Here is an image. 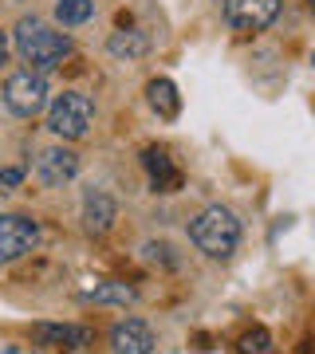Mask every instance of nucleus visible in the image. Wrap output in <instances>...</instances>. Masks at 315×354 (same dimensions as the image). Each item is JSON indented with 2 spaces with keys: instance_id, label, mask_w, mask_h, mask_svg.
Returning <instances> with one entry per match:
<instances>
[{
  "instance_id": "1a4fd4ad",
  "label": "nucleus",
  "mask_w": 315,
  "mask_h": 354,
  "mask_svg": "<svg viewBox=\"0 0 315 354\" xmlns=\"http://www.w3.org/2000/svg\"><path fill=\"white\" fill-rule=\"evenodd\" d=\"M87 327H75V323H39L36 327V342L39 346H67V351H79V346H91Z\"/></svg>"
},
{
  "instance_id": "4468645a",
  "label": "nucleus",
  "mask_w": 315,
  "mask_h": 354,
  "mask_svg": "<svg viewBox=\"0 0 315 354\" xmlns=\"http://www.w3.org/2000/svg\"><path fill=\"white\" fill-rule=\"evenodd\" d=\"M146 99H150V106L162 114V118H177V111H181V95H177V87L170 79H150Z\"/></svg>"
},
{
  "instance_id": "dca6fc26",
  "label": "nucleus",
  "mask_w": 315,
  "mask_h": 354,
  "mask_svg": "<svg viewBox=\"0 0 315 354\" xmlns=\"http://www.w3.org/2000/svg\"><path fill=\"white\" fill-rule=\"evenodd\" d=\"M240 354H276V342H272V335H268L264 327H252L240 335Z\"/></svg>"
},
{
  "instance_id": "423d86ee",
  "label": "nucleus",
  "mask_w": 315,
  "mask_h": 354,
  "mask_svg": "<svg viewBox=\"0 0 315 354\" xmlns=\"http://www.w3.org/2000/svg\"><path fill=\"white\" fill-rule=\"evenodd\" d=\"M39 244V225L32 216L20 213H0V264H12L24 252Z\"/></svg>"
},
{
  "instance_id": "ddd939ff",
  "label": "nucleus",
  "mask_w": 315,
  "mask_h": 354,
  "mask_svg": "<svg viewBox=\"0 0 315 354\" xmlns=\"http://www.w3.org/2000/svg\"><path fill=\"white\" fill-rule=\"evenodd\" d=\"M107 51H111L114 59H142L150 51V36L138 32V28H123V32H111Z\"/></svg>"
},
{
  "instance_id": "f3484780",
  "label": "nucleus",
  "mask_w": 315,
  "mask_h": 354,
  "mask_svg": "<svg viewBox=\"0 0 315 354\" xmlns=\"http://www.w3.org/2000/svg\"><path fill=\"white\" fill-rule=\"evenodd\" d=\"M174 248L170 244H158V241H150L146 248H142V256L150 260V264H165V268H177V256H170Z\"/></svg>"
},
{
  "instance_id": "9b49d317",
  "label": "nucleus",
  "mask_w": 315,
  "mask_h": 354,
  "mask_svg": "<svg viewBox=\"0 0 315 354\" xmlns=\"http://www.w3.org/2000/svg\"><path fill=\"white\" fill-rule=\"evenodd\" d=\"M138 299V291L130 288V283H118V279H99V283H91L83 288V304H99V307H126Z\"/></svg>"
},
{
  "instance_id": "f03ea898",
  "label": "nucleus",
  "mask_w": 315,
  "mask_h": 354,
  "mask_svg": "<svg viewBox=\"0 0 315 354\" xmlns=\"http://www.w3.org/2000/svg\"><path fill=\"white\" fill-rule=\"evenodd\" d=\"M189 241H193L197 252L209 256V260H228L240 244V221L228 213L225 205H209V209H201V213L193 216Z\"/></svg>"
},
{
  "instance_id": "0eeeda50",
  "label": "nucleus",
  "mask_w": 315,
  "mask_h": 354,
  "mask_svg": "<svg viewBox=\"0 0 315 354\" xmlns=\"http://www.w3.org/2000/svg\"><path fill=\"white\" fill-rule=\"evenodd\" d=\"M79 174V153L67 146H51L36 158V177L44 185H67Z\"/></svg>"
},
{
  "instance_id": "a211bd4d",
  "label": "nucleus",
  "mask_w": 315,
  "mask_h": 354,
  "mask_svg": "<svg viewBox=\"0 0 315 354\" xmlns=\"http://www.w3.org/2000/svg\"><path fill=\"white\" fill-rule=\"evenodd\" d=\"M20 181H24V169H0V185H4V189H16V185H20Z\"/></svg>"
},
{
  "instance_id": "7ed1b4c3",
  "label": "nucleus",
  "mask_w": 315,
  "mask_h": 354,
  "mask_svg": "<svg viewBox=\"0 0 315 354\" xmlns=\"http://www.w3.org/2000/svg\"><path fill=\"white\" fill-rule=\"evenodd\" d=\"M91 122H95V102L79 91H63L55 95L48 106V130L63 142H79L91 134Z\"/></svg>"
},
{
  "instance_id": "f257e3e1",
  "label": "nucleus",
  "mask_w": 315,
  "mask_h": 354,
  "mask_svg": "<svg viewBox=\"0 0 315 354\" xmlns=\"http://www.w3.org/2000/svg\"><path fill=\"white\" fill-rule=\"evenodd\" d=\"M12 44H16V55L24 59L32 71H55V67L71 55V36H63L55 28H48L44 20L36 16H24L12 32Z\"/></svg>"
},
{
  "instance_id": "9d476101",
  "label": "nucleus",
  "mask_w": 315,
  "mask_h": 354,
  "mask_svg": "<svg viewBox=\"0 0 315 354\" xmlns=\"http://www.w3.org/2000/svg\"><path fill=\"white\" fill-rule=\"evenodd\" d=\"M114 216H118V205H114L111 193L91 189L87 197H83V225H87V232L102 236V232L114 225Z\"/></svg>"
},
{
  "instance_id": "aec40b11",
  "label": "nucleus",
  "mask_w": 315,
  "mask_h": 354,
  "mask_svg": "<svg viewBox=\"0 0 315 354\" xmlns=\"http://www.w3.org/2000/svg\"><path fill=\"white\" fill-rule=\"evenodd\" d=\"M312 16H315V0H312Z\"/></svg>"
},
{
  "instance_id": "39448f33",
  "label": "nucleus",
  "mask_w": 315,
  "mask_h": 354,
  "mask_svg": "<svg viewBox=\"0 0 315 354\" xmlns=\"http://www.w3.org/2000/svg\"><path fill=\"white\" fill-rule=\"evenodd\" d=\"M221 8H225V20H228L233 32H240V36H256V32H264V28L276 24L284 0H225Z\"/></svg>"
},
{
  "instance_id": "20e7f679",
  "label": "nucleus",
  "mask_w": 315,
  "mask_h": 354,
  "mask_svg": "<svg viewBox=\"0 0 315 354\" xmlns=\"http://www.w3.org/2000/svg\"><path fill=\"white\" fill-rule=\"evenodd\" d=\"M0 99H4V106L12 114H20V118H36V114L48 106V75L24 67V71H16V75L4 79Z\"/></svg>"
},
{
  "instance_id": "f8f14e48",
  "label": "nucleus",
  "mask_w": 315,
  "mask_h": 354,
  "mask_svg": "<svg viewBox=\"0 0 315 354\" xmlns=\"http://www.w3.org/2000/svg\"><path fill=\"white\" fill-rule=\"evenodd\" d=\"M142 165H146L150 185L158 193H174L177 185H181V174L174 169V162H170V153H165V150H146V153H142Z\"/></svg>"
},
{
  "instance_id": "6e6552de",
  "label": "nucleus",
  "mask_w": 315,
  "mask_h": 354,
  "mask_svg": "<svg viewBox=\"0 0 315 354\" xmlns=\"http://www.w3.org/2000/svg\"><path fill=\"white\" fill-rule=\"evenodd\" d=\"M111 346H114V354H154L158 339H154V330L142 319H123L111 330Z\"/></svg>"
},
{
  "instance_id": "2eb2a0df",
  "label": "nucleus",
  "mask_w": 315,
  "mask_h": 354,
  "mask_svg": "<svg viewBox=\"0 0 315 354\" xmlns=\"http://www.w3.org/2000/svg\"><path fill=\"white\" fill-rule=\"evenodd\" d=\"M95 16V0H55V20L63 28H79Z\"/></svg>"
},
{
  "instance_id": "412c9836",
  "label": "nucleus",
  "mask_w": 315,
  "mask_h": 354,
  "mask_svg": "<svg viewBox=\"0 0 315 354\" xmlns=\"http://www.w3.org/2000/svg\"><path fill=\"white\" fill-rule=\"evenodd\" d=\"M312 64H315V55H312Z\"/></svg>"
},
{
  "instance_id": "6ab92c4d",
  "label": "nucleus",
  "mask_w": 315,
  "mask_h": 354,
  "mask_svg": "<svg viewBox=\"0 0 315 354\" xmlns=\"http://www.w3.org/2000/svg\"><path fill=\"white\" fill-rule=\"evenodd\" d=\"M8 51H12V44H8V32H0V64H8Z\"/></svg>"
}]
</instances>
